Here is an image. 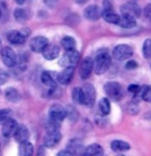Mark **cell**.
<instances>
[{
  "label": "cell",
  "mask_w": 151,
  "mask_h": 156,
  "mask_svg": "<svg viewBox=\"0 0 151 156\" xmlns=\"http://www.w3.org/2000/svg\"><path fill=\"white\" fill-rule=\"evenodd\" d=\"M111 65V56L107 53H102L95 57L93 61V71L96 75H104Z\"/></svg>",
  "instance_id": "obj_1"
},
{
  "label": "cell",
  "mask_w": 151,
  "mask_h": 156,
  "mask_svg": "<svg viewBox=\"0 0 151 156\" xmlns=\"http://www.w3.org/2000/svg\"><path fill=\"white\" fill-rule=\"evenodd\" d=\"M105 92L113 100H119L123 96V89L117 82H107L105 84Z\"/></svg>",
  "instance_id": "obj_2"
},
{
  "label": "cell",
  "mask_w": 151,
  "mask_h": 156,
  "mask_svg": "<svg viewBox=\"0 0 151 156\" xmlns=\"http://www.w3.org/2000/svg\"><path fill=\"white\" fill-rule=\"evenodd\" d=\"M79 58H80V53L77 51L76 49L68 50L64 53V55L61 57L59 61V65L62 67H74V65L78 62Z\"/></svg>",
  "instance_id": "obj_3"
},
{
  "label": "cell",
  "mask_w": 151,
  "mask_h": 156,
  "mask_svg": "<svg viewBox=\"0 0 151 156\" xmlns=\"http://www.w3.org/2000/svg\"><path fill=\"white\" fill-rule=\"evenodd\" d=\"M134 54L131 47H129L128 44H119V46L115 47L113 50V57L118 61H124L128 60V58H131Z\"/></svg>",
  "instance_id": "obj_4"
},
{
  "label": "cell",
  "mask_w": 151,
  "mask_h": 156,
  "mask_svg": "<svg viewBox=\"0 0 151 156\" xmlns=\"http://www.w3.org/2000/svg\"><path fill=\"white\" fill-rule=\"evenodd\" d=\"M61 141V133L56 127H52L47 131L44 139V145L48 148H54Z\"/></svg>",
  "instance_id": "obj_5"
},
{
  "label": "cell",
  "mask_w": 151,
  "mask_h": 156,
  "mask_svg": "<svg viewBox=\"0 0 151 156\" xmlns=\"http://www.w3.org/2000/svg\"><path fill=\"white\" fill-rule=\"evenodd\" d=\"M29 34L30 31L28 30V28H24L21 31L12 30L7 33V41L13 44H23Z\"/></svg>",
  "instance_id": "obj_6"
},
{
  "label": "cell",
  "mask_w": 151,
  "mask_h": 156,
  "mask_svg": "<svg viewBox=\"0 0 151 156\" xmlns=\"http://www.w3.org/2000/svg\"><path fill=\"white\" fill-rule=\"evenodd\" d=\"M49 117L53 123L62 122L66 117V111L62 105H54L49 110Z\"/></svg>",
  "instance_id": "obj_7"
},
{
  "label": "cell",
  "mask_w": 151,
  "mask_h": 156,
  "mask_svg": "<svg viewBox=\"0 0 151 156\" xmlns=\"http://www.w3.org/2000/svg\"><path fill=\"white\" fill-rule=\"evenodd\" d=\"M1 60L7 67H14L17 64V55L9 47H5L1 51Z\"/></svg>",
  "instance_id": "obj_8"
},
{
  "label": "cell",
  "mask_w": 151,
  "mask_h": 156,
  "mask_svg": "<svg viewBox=\"0 0 151 156\" xmlns=\"http://www.w3.org/2000/svg\"><path fill=\"white\" fill-rule=\"evenodd\" d=\"M84 96V105L86 107H92L95 101V89L91 84H86L82 88Z\"/></svg>",
  "instance_id": "obj_9"
},
{
  "label": "cell",
  "mask_w": 151,
  "mask_h": 156,
  "mask_svg": "<svg viewBox=\"0 0 151 156\" xmlns=\"http://www.w3.org/2000/svg\"><path fill=\"white\" fill-rule=\"evenodd\" d=\"M120 10L122 15L131 16L132 18H138L141 16V7L138 5L136 2H128L124 3L120 7Z\"/></svg>",
  "instance_id": "obj_10"
},
{
  "label": "cell",
  "mask_w": 151,
  "mask_h": 156,
  "mask_svg": "<svg viewBox=\"0 0 151 156\" xmlns=\"http://www.w3.org/2000/svg\"><path fill=\"white\" fill-rule=\"evenodd\" d=\"M18 126H19V124L17 123V121L12 118H9L4 123H2V134L5 137L14 136Z\"/></svg>",
  "instance_id": "obj_11"
},
{
  "label": "cell",
  "mask_w": 151,
  "mask_h": 156,
  "mask_svg": "<svg viewBox=\"0 0 151 156\" xmlns=\"http://www.w3.org/2000/svg\"><path fill=\"white\" fill-rule=\"evenodd\" d=\"M92 70H93V60H92V58H90V57H86L81 63L80 70H79L80 76L83 79V80H85V79L90 76Z\"/></svg>",
  "instance_id": "obj_12"
},
{
  "label": "cell",
  "mask_w": 151,
  "mask_h": 156,
  "mask_svg": "<svg viewBox=\"0 0 151 156\" xmlns=\"http://www.w3.org/2000/svg\"><path fill=\"white\" fill-rule=\"evenodd\" d=\"M49 44V41L44 36H36L30 41V49L35 53H41L43 50Z\"/></svg>",
  "instance_id": "obj_13"
},
{
  "label": "cell",
  "mask_w": 151,
  "mask_h": 156,
  "mask_svg": "<svg viewBox=\"0 0 151 156\" xmlns=\"http://www.w3.org/2000/svg\"><path fill=\"white\" fill-rule=\"evenodd\" d=\"M44 58L47 60H54L59 56L60 54V48L57 44H48L41 52Z\"/></svg>",
  "instance_id": "obj_14"
},
{
  "label": "cell",
  "mask_w": 151,
  "mask_h": 156,
  "mask_svg": "<svg viewBox=\"0 0 151 156\" xmlns=\"http://www.w3.org/2000/svg\"><path fill=\"white\" fill-rule=\"evenodd\" d=\"M84 16L89 21H97L102 16V10L97 5H89L84 10Z\"/></svg>",
  "instance_id": "obj_15"
},
{
  "label": "cell",
  "mask_w": 151,
  "mask_h": 156,
  "mask_svg": "<svg viewBox=\"0 0 151 156\" xmlns=\"http://www.w3.org/2000/svg\"><path fill=\"white\" fill-rule=\"evenodd\" d=\"M74 73H75V68L74 67H65L61 73H58L57 80L62 85H67L68 83H70Z\"/></svg>",
  "instance_id": "obj_16"
},
{
  "label": "cell",
  "mask_w": 151,
  "mask_h": 156,
  "mask_svg": "<svg viewBox=\"0 0 151 156\" xmlns=\"http://www.w3.org/2000/svg\"><path fill=\"white\" fill-rule=\"evenodd\" d=\"M29 136H30V133H29L28 128L25 125H19L17 128V131L14 134V137L17 142L22 143L28 141Z\"/></svg>",
  "instance_id": "obj_17"
},
{
  "label": "cell",
  "mask_w": 151,
  "mask_h": 156,
  "mask_svg": "<svg viewBox=\"0 0 151 156\" xmlns=\"http://www.w3.org/2000/svg\"><path fill=\"white\" fill-rule=\"evenodd\" d=\"M104 149L99 144H91L84 150L83 156H102Z\"/></svg>",
  "instance_id": "obj_18"
},
{
  "label": "cell",
  "mask_w": 151,
  "mask_h": 156,
  "mask_svg": "<svg viewBox=\"0 0 151 156\" xmlns=\"http://www.w3.org/2000/svg\"><path fill=\"white\" fill-rule=\"evenodd\" d=\"M102 17L106 22L111 23V24H117L118 25L119 21H120V17L111 9H104L102 10Z\"/></svg>",
  "instance_id": "obj_19"
},
{
  "label": "cell",
  "mask_w": 151,
  "mask_h": 156,
  "mask_svg": "<svg viewBox=\"0 0 151 156\" xmlns=\"http://www.w3.org/2000/svg\"><path fill=\"white\" fill-rule=\"evenodd\" d=\"M33 145L30 142L26 141L20 143L19 145V156H32Z\"/></svg>",
  "instance_id": "obj_20"
},
{
  "label": "cell",
  "mask_w": 151,
  "mask_h": 156,
  "mask_svg": "<svg viewBox=\"0 0 151 156\" xmlns=\"http://www.w3.org/2000/svg\"><path fill=\"white\" fill-rule=\"evenodd\" d=\"M111 148H112L113 151L115 152H124V151H128L129 150V146L128 143L124 142V141H119V140H115L111 143Z\"/></svg>",
  "instance_id": "obj_21"
},
{
  "label": "cell",
  "mask_w": 151,
  "mask_h": 156,
  "mask_svg": "<svg viewBox=\"0 0 151 156\" xmlns=\"http://www.w3.org/2000/svg\"><path fill=\"white\" fill-rule=\"evenodd\" d=\"M118 25L123 28H132L137 25L136 18H132L131 16L122 15V17H120V21H119Z\"/></svg>",
  "instance_id": "obj_22"
},
{
  "label": "cell",
  "mask_w": 151,
  "mask_h": 156,
  "mask_svg": "<svg viewBox=\"0 0 151 156\" xmlns=\"http://www.w3.org/2000/svg\"><path fill=\"white\" fill-rule=\"evenodd\" d=\"M41 82H43L44 85H46L47 87H49L51 89H55L57 87L56 80L53 78L49 71H44L41 73Z\"/></svg>",
  "instance_id": "obj_23"
},
{
  "label": "cell",
  "mask_w": 151,
  "mask_h": 156,
  "mask_svg": "<svg viewBox=\"0 0 151 156\" xmlns=\"http://www.w3.org/2000/svg\"><path fill=\"white\" fill-rule=\"evenodd\" d=\"M99 108L102 115H109L111 112V104L109 101V99L106 98V97L100 99L99 102Z\"/></svg>",
  "instance_id": "obj_24"
},
{
  "label": "cell",
  "mask_w": 151,
  "mask_h": 156,
  "mask_svg": "<svg viewBox=\"0 0 151 156\" xmlns=\"http://www.w3.org/2000/svg\"><path fill=\"white\" fill-rule=\"evenodd\" d=\"M61 46L65 51L75 49V47H76L75 38L71 37V36H65V37H63L61 39Z\"/></svg>",
  "instance_id": "obj_25"
},
{
  "label": "cell",
  "mask_w": 151,
  "mask_h": 156,
  "mask_svg": "<svg viewBox=\"0 0 151 156\" xmlns=\"http://www.w3.org/2000/svg\"><path fill=\"white\" fill-rule=\"evenodd\" d=\"M5 97H6L9 101H13V102L19 101L21 98L20 93L14 88H9L6 91H5Z\"/></svg>",
  "instance_id": "obj_26"
},
{
  "label": "cell",
  "mask_w": 151,
  "mask_h": 156,
  "mask_svg": "<svg viewBox=\"0 0 151 156\" xmlns=\"http://www.w3.org/2000/svg\"><path fill=\"white\" fill-rule=\"evenodd\" d=\"M73 99L76 104L79 105H84V96H83V91H82V88H79V87H76L73 90Z\"/></svg>",
  "instance_id": "obj_27"
},
{
  "label": "cell",
  "mask_w": 151,
  "mask_h": 156,
  "mask_svg": "<svg viewBox=\"0 0 151 156\" xmlns=\"http://www.w3.org/2000/svg\"><path fill=\"white\" fill-rule=\"evenodd\" d=\"M15 19L19 23H24L26 22L28 19V14L25 9H15Z\"/></svg>",
  "instance_id": "obj_28"
},
{
  "label": "cell",
  "mask_w": 151,
  "mask_h": 156,
  "mask_svg": "<svg viewBox=\"0 0 151 156\" xmlns=\"http://www.w3.org/2000/svg\"><path fill=\"white\" fill-rule=\"evenodd\" d=\"M141 97L145 101L151 102V86H143L141 87V91H140Z\"/></svg>",
  "instance_id": "obj_29"
},
{
  "label": "cell",
  "mask_w": 151,
  "mask_h": 156,
  "mask_svg": "<svg viewBox=\"0 0 151 156\" xmlns=\"http://www.w3.org/2000/svg\"><path fill=\"white\" fill-rule=\"evenodd\" d=\"M143 55L146 59H151V39H146L143 44Z\"/></svg>",
  "instance_id": "obj_30"
},
{
  "label": "cell",
  "mask_w": 151,
  "mask_h": 156,
  "mask_svg": "<svg viewBox=\"0 0 151 156\" xmlns=\"http://www.w3.org/2000/svg\"><path fill=\"white\" fill-rule=\"evenodd\" d=\"M10 114H12V111L9 109L0 110V123H4L7 119L10 118Z\"/></svg>",
  "instance_id": "obj_31"
},
{
  "label": "cell",
  "mask_w": 151,
  "mask_h": 156,
  "mask_svg": "<svg viewBox=\"0 0 151 156\" xmlns=\"http://www.w3.org/2000/svg\"><path fill=\"white\" fill-rule=\"evenodd\" d=\"M128 91L134 95H137L140 93V91H141V87L139 85H136V84H131V85L128 86Z\"/></svg>",
  "instance_id": "obj_32"
},
{
  "label": "cell",
  "mask_w": 151,
  "mask_h": 156,
  "mask_svg": "<svg viewBox=\"0 0 151 156\" xmlns=\"http://www.w3.org/2000/svg\"><path fill=\"white\" fill-rule=\"evenodd\" d=\"M144 16L151 22V3L148 4L144 9Z\"/></svg>",
  "instance_id": "obj_33"
},
{
  "label": "cell",
  "mask_w": 151,
  "mask_h": 156,
  "mask_svg": "<svg viewBox=\"0 0 151 156\" xmlns=\"http://www.w3.org/2000/svg\"><path fill=\"white\" fill-rule=\"evenodd\" d=\"M137 66H138L137 62H136V61H134V60H131V61H128V62L125 64L126 69H129V70L135 69V68H136Z\"/></svg>",
  "instance_id": "obj_34"
},
{
  "label": "cell",
  "mask_w": 151,
  "mask_h": 156,
  "mask_svg": "<svg viewBox=\"0 0 151 156\" xmlns=\"http://www.w3.org/2000/svg\"><path fill=\"white\" fill-rule=\"evenodd\" d=\"M7 80H9V76H7L6 73H0V86L3 85Z\"/></svg>",
  "instance_id": "obj_35"
},
{
  "label": "cell",
  "mask_w": 151,
  "mask_h": 156,
  "mask_svg": "<svg viewBox=\"0 0 151 156\" xmlns=\"http://www.w3.org/2000/svg\"><path fill=\"white\" fill-rule=\"evenodd\" d=\"M58 1H59V0H44L45 4H47L49 7L55 6V5H56V4L58 3Z\"/></svg>",
  "instance_id": "obj_36"
},
{
  "label": "cell",
  "mask_w": 151,
  "mask_h": 156,
  "mask_svg": "<svg viewBox=\"0 0 151 156\" xmlns=\"http://www.w3.org/2000/svg\"><path fill=\"white\" fill-rule=\"evenodd\" d=\"M56 156H73L70 151H67V150H62V151H59L57 153Z\"/></svg>",
  "instance_id": "obj_37"
},
{
  "label": "cell",
  "mask_w": 151,
  "mask_h": 156,
  "mask_svg": "<svg viewBox=\"0 0 151 156\" xmlns=\"http://www.w3.org/2000/svg\"><path fill=\"white\" fill-rule=\"evenodd\" d=\"M16 2H17L18 4L19 5H22V4H24V2H25V0H15Z\"/></svg>",
  "instance_id": "obj_38"
},
{
  "label": "cell",
  "mask_w": 151,
  "mask_h": 156,
  "mask_svg": "<svg viewBox=\"0 0 151 156\" xmlns=\"http://www.w3.org/2000/svg\"><path fill=\"white\" fill-rule=\"evenodd\" d=\"M76 1H77V2H79L80 0H76ZM86 1H87V0H82V3H84V2H86Z\"/></svg>",
  "instance_id": "obj_39"
},
{
  "label": "cell",
  "mask_w": 151,
  "mask_h": 156,
  "mask_svg": "<svg viewBox=\"0 0 151 156\" xmlns=\"http://www.w3.org/2000/svg\"><path fill=\"white\" fill-rule=\"evenodd\" d=\"M0 19H1V12H0Z\"/></svg>",
  "instance_id": "obj_40"
},
{
  "label": "cell",
  "mask_w": 151,
  "mask_h": 156,
  "mask_svg": "<svg viewBox=\"0 0 151 156\" xmlns=\"http://www.w3.org/2000/svg\"><path fill=\"white\" fill-rule=\"evenodd\" d=\"M118 156H124V155H118Z\"/></svg>",
  "instance_id": "obj_41"
},
{
  "label": "cell",
  "mask_w": 151,
  "mask_h": 156,
  "mask_svg": "<svg viewBox=\"0 0 151 156\" xmlns=\"http://www.w3.org/2000/svg\"><path fill=\"white\" fill-rule=\"evenodd\" d=\"M0 54H1V51H0Z\"/></svg>",
  "instance_id": "obj_42"
}]
</instances>
